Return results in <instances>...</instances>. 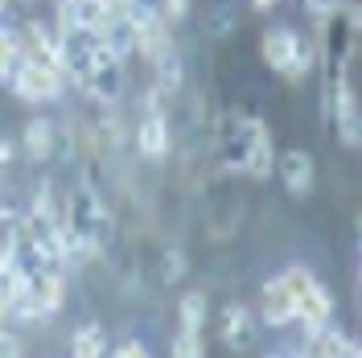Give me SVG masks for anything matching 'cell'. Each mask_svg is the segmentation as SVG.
Wrapping results in <instances>:
<instances>
[{
    "label": "cell",
    "instance_id": "cell-1",
    "mask_svg": "<svg viewBox=\"0 0 362 358\" xmlns=\"http://www.w3.org/2000/svg\"><path fill=\"white\" fill-rule=\"evenodd\" d=\"M62 231H66V264H83V260H99L115 235V219L107 198H99L95 185H78L66 198L62 210Z\"/></svg>",
    "mask_w": 362,
    "mask_h": 358
},
{
    "label": "cell",
    "instance_id": "cell-2",
    "mask_svg": "<svg viewBox=\"0 0 362 358\" xmlns=\"http://www.w3.org/2000/svg\"><path fill=\"white\" fill-rule=\"evenodd\" d=\"M218 144H223V161L230 169H243L255 181H268L276 173V144H272V132L259 115L226 112Z\"/></svg>",
    "mask_w": 362,
    "mask_h": 358
},
{
    "label": "cell",
    "instance_id": "cell-3",
    "mask_svg": "<svg viewBox=\"0 0 362 358\" xmlns=\"http://www.w3.org/2000/svg\"><path fill=\"white\" fill-rule=\"evenodd\" d=\"M259 54H264V62H268L280 79H288V83L309 79L313 67H317V45L309 42L305 33H296V29H268L264 42H259Z\"/></svg>",
    "mask_w": 362,
    "mask_h": 358
},
{
    "label": "cell",
    "instance_id": "cell-4",
    "mask_svg": "<svg viewBox=\"0 0 362 358\" xmlns=\"http://www.w3.org/2000/svg\"><path fill=\"white\" fill-rule=\"evenodd\" d=\"M280 276H284V284L293 289L296 321H300L305 330H321V325H329V317H334V296H329V289L317 280L313 272L300 268V264H293V268H284Z\"/></svg>",
    "mask_w": 362,
    "mask_h": 358
},
{
    "label": "cell",
    "instance_id": "cell-5",
    "mask_svg": "<svg viewBox=\"0 0 362 358\" xmlns=\"http://www.w3.org/2000/svg\"><path fill=\"white\" fill-rule=\"evenodd\" d=\"M132 140H136V149H140V157H148V161H160L169 153V103L153 87L144 91L140 103H136Z\"/></svg>",
    "mask_w": 362,
    "mask_h": 358
},
{
    "label": "cell",
    "instance_id": "cell-6",
    "mask_svg": "<svg viewBox=\"0 0 362 358\" xmlns=\"http://www.w3.org/2000/svg\"><path fill=\"white\" fill-rule=\"evenodd\" d=\"M325 112L334 120L341 144H346V149H358L362 144V112H358V95L350 87V79L325 83Z\"/></svg>",
    "mask_w": 362,
    "mask_h": 358
},
{
    "label": "cell",
    "instance_id": "cell-7",
    "mask_svg": "<svg viewBox=\"0 0 362 358\" xmlns=\"http://www.w3.org/2000/svg\"><path fill=\"white\" fill-rule=\"evenodd\" d=\"M83 91H87V99L95 108H115V103L124 99V91H128V70H124V62L103 50V54L95 58V67L87 70Z\"/></svg>",
    "mask_w": 362,
    "mask_h": 358
},
{
    "label": "cell",
    "instance_id": "cell-8",
    "mask_svg": "<svg viewBox=\"0 0 362 358\" xmlns=\"http://www.w3.org/2000/svg\"><path fill=\"white\" fill-rule=\"evenodd\" d=\"M8 87L17 91L21 103H49V99H58V91H62V70L37 67V62H21Z\"/></svg>",
    "mask_w": 362,
    "mask_h": 358
},
{
    "label": "cell",
    "instance_id": "cell-9",
    "mask_svg": "<svg viewBox=\"0 0 362 358\" xmlns=\"http://www.w3.org/2000/svg\"><path fill=\"white\" fill-rule=\"evenodd\" d=\"M25 296H29V305H33L37 321H42V317H54L62 305H66V276H62V268L29 272V280H25Z\"/></svg>",
    "mask_w": 362,
    "mask_h": 358
},
{
    "label": "cell",
    "instance_id": "cell-10",
    "mask_svg": "<svg viewBox=\"0 0 362 358\" xmlns=\"http://www.w3.org/2000/svg\"><path fill=\"white\" fill-rule=\"evenodd\" d=\"M259 317L268 325H293L296 321V301H293V289L284 284V276H272L268 284L259 289Z\"/></svg>",
    "mask_w": 362,
    "mask_h": 358
},
{
    "label": "cell",
    "instance_id": "cell-11",
    "mask_svg": "<svg viewBox=\"0 0 362 358\" xmlns=\"http://www.w3.org/2000/svg\"><path fill=\"white\" fill-rule=\"evenodd\" d=\"M276 169H280V181H284V190H288L293 198H305V194L313 190V181H317V165H313V157H309L305 149L280 153V157H276Z\"/></svg>",
    "mask_w": 362,
    "mask_h": 358
},
{
    "label": "cell",
    "instance_id": "cell-12",
    "mask_svg": "<svg viewBox=\"0 0 362 358\" xmlns=\"http://www.w3.org/2000/svg\"><path fill=\"white\" fill-rule=\"evenodd\" d=\"M181 83H185V67H181L177 45H169V50H160L157 58H153V91L165 103H173L181 95Z\"/></svg>",
    "mask_w": 362,
    "mask_h": 358
},
{
    "label": "cell",
    "instance_id": "cell-13",
    "mask_svg": "<svg viewBox=\"0 0 362 358\" xmlns=\"http://www.w3.org/2000/svg\"><path fill=\"white\" fill-rule=\"evenodd\" d=\"M305 334H309V342H305V358H358L354 337H346L341 330L321 325V330H305Z\"/></svg>",
    "mask_w": 362,
    "mask_h": 358
},
{
    "label": "cell",
    "instance_id": "cell-14",
    "mask_svg": "<svg viewBox=\"0 0 362 358\" xmlns=\"http://www.w3.org/2000/svg\"><path fill=\"white\" fill-rule=\"evenodd\" d=\"M223 330V342L230 346V350H247L251 346V337H255V321H251V309L243 305V301H230L223 309V321H218Z\"/></svg>",
    "mask_w": 362,
    "mask_h": 358
},
{
    "label": "cell",
    "instance_id": "cell-15",
    "mask_svg": "<svg viewBox=\"0 0 362 358\" xmlns=\"http://www.w3.org/2000/svg\"><path fill=\"white\" fill-rule=\"evenodd\" d=\"M58 144V128L49 120H29L25 124V157L29 161H49Z\"/></svg>",
    "mask_w": 362,
    "mask_h": 358
},
{
    "label": "cell",
    "instance_id": "cell-16",
    "mask_svg": "<svg viewBox=\"0 0 362 358\" xmlns=\"http://www.w3.org/2000/svg\"><path fill=\"white\" fill-rule=\"evenodd\" d=\"M107 334H103V325H95V321H87V325H78L74 330V337H70V358H107Z\"/></svg>",
    "mask_w": 362,
    "mask_h": 358
},
{
    "label": "cell",
    "instance_id": "cell-17",
    "mask_svg": "<svg viewBox=\"0 0 362 358\" xmlns=\"http://www.w3.org/2000/svg\"><path fill=\"white\" fill-rule=\"evenodd\" d=\"M206 317H210V301L206 292H181L177 296V330H202Z\"/></svg>",
    "mask_w": 362,
    "mask_h": 358
},
{
    "label": "cell",
    "instance_id": "cell-18",
    "mask_svg": "<svg viewBox=\"0 0 362 358\" xmlns=\"http://www.w3.org/2000/svg\"><path fill=\"white\" fill-rule=\"evenodd\" d=\"M185 272H189V255L181 247H165V255H160V280L165 284H181Z\"/></svg>",
    "mask_w": 362,
    "mask_h": 358
},
{
    "label": "cell",
    "instance_id": "cell-19",
    "mask_svg": "<svg viewBox=\"0 0 362 358\" xmlns=\"http://www.w3.org/2000/svg\"><path fill=\"white\" fill-rule=\"evenodd\" d=\"M169 358H206L202 330H177V337H173V350H169Z\"/></svg>",
    "mask_w": 362,
    "mask_h": 358
},
{
    "label": "cell",
    "instance_id": "cell-20",
    "mask_svg": "<svg viewBox=\"0 0 362 358\" xmlns=\"http://www.w3.org/2000/svg\"><path fill=\"white\" fill-rule=\"evenodd\" d=\"M341 4H346V0H305V17H309L317 29H325V21L338 13Z\"/></svg>",
    "mask_w": 362,
    "mask_h": 358
},
{
    "label": "cell",
    "instance_id": "cell-21",
    "mask_svg": "<svg viewBox=\"0 0 362 358\" xmlns=\"http://www.w3.org/2000/svg\"><path fill=\"white\" fill-rule=\"evenodd\" d=\"M230 25H235V13H230L226 4H218V8L210 13V33H214V37H226V33H230Z\"/></svg>",
    "mask_w": 362,
    "mask_h": 358
},
{
    "label": "cell",
    "instance_id": "cell-22",
    "mask_svg": "<svg viewBox=\"0 0 362 358\" xmlns=\"http://www.w3.org/2000/svg\"><path fill=\"white\" fill-rule=\"evenodd\" d=\"M160 13H165V21H177V17H185L189 13V0H157Z\"/></svg>",
    "mask_w": 362,
    "mask_h": 358
},
{
    "label": "cell",
    "instance_id": "cell-23",
    "mask_svg": "<svg viewBox=\"0 0 362 358\" xmlns=\"http://www.w3.org/2000/svg\"><path fill=\"white\" fill-rule=\"evenodd\" d=\"M251 8H255V13H268V8H276V4H280V0H247Z\"/></svg>",
    "mask_w": 362,
    "mask_h": 358
},
{
    "label": "cell",
    "instance_id": "cell-24",
    "mask_svg": "<svg viewBox=\"0 0 362 358\" xmlns=\"http://www.w3.org/2000/svg\"><path fill=\"white\" fill-rule=\"evenodd\" d=\"M4 4H8V0H0V13H4Z\"/></svg>",
    "mask_w": 362,
    "mask_h": 358
},
{
    "label": "cell",
    "instance_id": "cell-25",
    "mask_svg": "<svg viewBox=\"0 0 362 358\" xmlns=\"http://www.w3.org/2000/svg\"><path fill=\"white\" fill-rule=\"evenodd\" d=\"M25 4H33V0H25Z\"/></svg>",
    "mask_w": 362,
    "mask_h": 358
},
{
    "label": "cell",
    "instance_id": "cell-26",
    "mask_svg": "<svg viewBox=\"0 0 362 358\" xmlns=\"http://www.w3.org/2000/svg\"><path fill=\"white\" fill-rule=\"evenodd\" d=\"M272 358H280V354H272Z\"/></svg>",
    "mask_w": 362,
    "mask_h": 358
}]
</instances>
